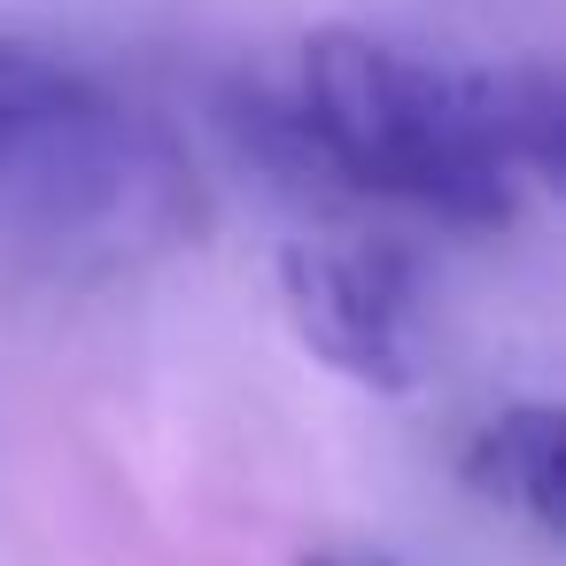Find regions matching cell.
I'll return each instance as SVG.
<instances>
[{"label":"cell","instance_id":"obj_1","mask_svg":"<svg viewBox=\"0 0 566 566\" xmlns=\"http://www.w3.org/2000/svg\"><path fill=\"white\" fill-rule=\"evenodd\" d=\"M280 125L303 164L342 187L450 226L512 218L520 164L504 140V71H450L373 32H318L303 48V94Z\"/></svg>","mask_w":566,"mask_h":566},{"label":"cell","instance_id":"obj_3","mask_svg":"<svg viewBox=\"0 0 566 566\" xmlns=\"http://www.w3.org/2000/svg\"><path fill=\"white\" fill-rule=\"evenodd\" d=\"M558 473H566V427L551 403H504L465 442V481L520 512L535 535H558Z\"/></svg>","mask_w":566,"mask_h":566},{"label":"cell","instance_id":"obj_5","mask_svg":"<svg viewBox=\"0 0 566 566\" xmlns=\"http://www.w3.org/2000/svg\"><path fill=\"white\" fill-rule=\"evenodd\" d=\"M78 133V125H71ZM48 133H17V125H0V195H17V171H24V156L40 148Z\"/></svg>","mask_w":566,"mask_h":566},{"label":"cell","instance_id":"obj_4","mask_svg":"<svg viewBox=\"0 0 566 566\" xmlns=\"http://www.w3.org/2000/svg\"><path fill=\"white\" fill-rule=\"evenodd\" d=\"M102 117H117V109L102 102V86L78 63L0 32V125H17V133H71V125H102Z\"/></svg>","mask_w":566,"mask_h":566},{"label":"cell","instance_id":"obj_6","mask_svg":"<svg viewBox=\"0 0 566 566\" xmlns=\"http://www.w3.org/2000/svg\"><path fill=\"white\" fill-rule=\"evenodd\" d=\"M303 566H357V558H318V551H311V558H303Z\"/></svg>","mask_w":566,"mask_h":566},{"label":"cell","instance_id":"obj_2","mask_svg":"<svg viewBox=\"0 0 566 566\" xmlns=\"http://www.w3.org/2000/svg\"><path fill=\"white\" fill-rule=\"evenodd\" d=\"M280 295L295 334L349 380L396 396L419 373V303L411 272L388 249L365 241H295L280 256Z\"/></svg>","mask_w":566,"mask_h":566}]
</instances>
